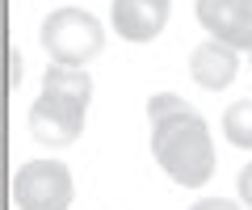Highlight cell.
<instances>
[{
    "label": "cell",
    "instance_id": "6da1fadb",
    "mask_svg": "<svg viewBox=\"0 0 252 210\" xmlns=\"http://www.w3.org/2000/svg\"><path fill=\"white\" fill-rule=\"evenodd\" d=\"M152 155L156 164L185 189H198L215 173V143L198 114H177L152 126Z\"/></svg>",
    "mask_w": 252,
    "mask_h": 210
},
{
    "label": "cell",
    "instance_id": "7a4b0ae2",
    "mask_svg": "<svg viewBox=\"0 0 252 210\" xmlns=\"http://www.w3.org/2000/svg\"><path fill=\"white\" fill-rule=\"evenodd\" d=\"M101 21L89 17L84 9H55L51 17L42 21V46L55 63H67V67H80L89 63L93 55H101Z\"/></svg>",
    "mask_w": 252,
    "mask_h": 210
},
{
    "label": "cell",
    "instance_id": "3957f363",
    "mask_svg": "<svg viewBox=\"0 0 252 210\" xmlns=\"http://www.w3.org/2000/svg\"><path fill=\"white\" fill-rule=\"evenodd\" d=\"M72 193H76L72 173L59 160H34V164L17 168V177H13L17 210H67Z\"/></svg>",
    "mask_w": 252,
    "mask_h": 210
},
{
    "label": "cell",
    "instance_id": "277c9868",
    "mask_svg": "<svg viewBox=\"0 0 252 210\" xmlns=\"http://www.w3.org/2000/svg\"><path fill=\"white\" fill-rule=\"evenodd\" d=\"M30 130H34V139L46 143V147H67V143H76L80 130H84V105L80 101H67V97L42 92V97L34 101V110H30Z\"/></svg>",
    "mask_w": 252,
    "mask_h": 210
},
{
    "label": "cell",
    "instance_id": "5b68a950",
    "mask_svg": "<svg viewBox=\"0 0 252 210\" xmlns=\"http://www.w3.org/2000/svg\"><path fill=\"white\" fill-rule=\"evenodd\" d=\"M198 21L215 42L252 51V0H198Z\"/></svg>",
    "mask_w": 252,
    "mask_h": 210
},
{
    "label": "cell",
    "instance_id": "8992f818",
    "mask_svg": "<svg viewBox=\"0 0 252 210\" xmlns=\"http://www.w3.org/2000/svg\"><path fill=\"white\" fill-rule=\"evenodd\" d=\"M168 21V0H114V30L130 42L156 38Z\"/></svg>",
    "mask_w": 252,
    "mask_h": 210
},
{
    "label": "cell",
    "instance_id": "52a82bcc",
    "mask_svg": "<svg viewBox=\"0 0 252 210\" xmlns=\"http://www.w3.org/2000/svg\"><path fill=\"white\" fill-rule=\"evenodd\" d=\"M235 72H240V59H235V51L231 46H223V42H202L193 55H189V76L202 84V89H227V84L235 80Z\"/></svg>",
    "mask_w": 252,
    "mask_h": 210
},
{
    "label": "cell",
    "instance_id": "ba28073f",
    "mask_svg": "<svg viewBox=\"0 0 252 210\" xmlns=\"http://www.w3.org/2000/svg\"><path fill=\"white\" fill-rule=\"evenodd\" d=\"M42 92H51V97H67V101H80V105H89L93 97V80L89 72H80V67H67V63H51L42 76Z\"/></svg>",
    "mask_w": 252,
    "mask_h": 210
},
{
    "label": "cell",
    "instance_id": "9c48e42d",
    "mask_svg": "<svg viewBox=\"0 0 252 210\" xmlns=\"http://www.w3.org/2000/svg\"><path fill=\"white\" fill-rule=\"evenodd\" d=\"M223 130L235 147H252V101H240L223 114Z\"/></svg>",
    "mask_w": 252,
    "mask_h": 210
},
{
    "label": "cell",
    "instance_id": "30bf717a",
    "mask_svg": "<svg viewBox=\"0 0 252 210\" xmlns=\"http://www.w3.org/2000/svg\"><path fill=\"white\" fill-rule=\"evenodd\" d=\"M147 114H152V126H156V122H164V118H177V114H193V110H189V105L177 97V92H156V97L147 101Z\"/></svg>",
    "mask_w": 252,
    "mask_h": 210
},
{
    "label": "cell",
    "instance_id": "8fae6325",
    "mask_svg": "<svg viewBox=\"0 0 252 210\" xmlns=\"http://www.w3.org/2000/svg\"><path fill=\"white\" fill-rule=\"evenodd\" d=\"M240 198H244V206L252 210V164L240 173Z\"/></svg>",
    "mask_w": 252,
    "mask_h": 210
},
{
    "label": "cell",
    "instance_id": "7c38bea8",
    "mask_svg": "<svg viewBox=\"0 0 252 210\" xmlns=\"http://www.w3.org/2000/svg\"><path fill=\"white\" fill-rule=\"evenodd\" d=\"M189 210H240V206L227 202V198H206V202H198V206H189Z\"/></svg>",
    "mask_w": 252,
    "mask_h": 210
},
{
    "label": "cell",
    "instance_id": "4fadbf2b",
    "mask_svg": "<svg viewBox=\"0 0 252 210\" xmlns=\"http://www.w3.org/2000/svg\"><path fill=\"white\" fill-rule=\"evenodd\" d=\"M9 67H13V72H9V80L17 84V80H21V55H17V51H13V55H9Z\"/></svg>",
    "mask_w": 252,
    "mask_h": 210
}]
</instances>
